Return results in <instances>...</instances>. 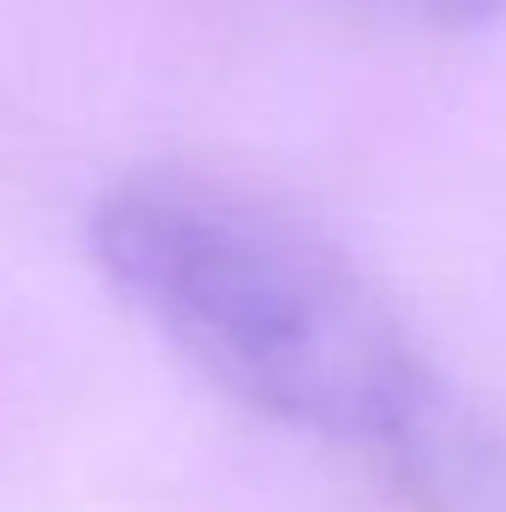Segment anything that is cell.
<instances>
[{"label":"cell","mask_w":506,"mask_h":512,"mask_svg":"<svg viewBox=\"0 0 506 512\" xmlns=\"http://www.w3.org/2000/svg\"><path fill=\"white\" fill-rule=\"evenodd\" d=\"M417 12H435V18H453V24H489L506 18V0H411Z\"/></svg>","instance_id":"2"},{"label":"cell","mask_w":506,"mask_h":512,"mask_svg":"<svg viewBox=\"0 0 506 512\" xmlns=\"http://www.w3.org/2000/svg\"><path fill=\"white\" fill-rule=\"evenodd\" d=\"M108 280L215 387L340 447L405 512H506V423L322 221L268 185L161 161L90 215Z\"/></svg>","instance_id":"1"}]
</instances>
